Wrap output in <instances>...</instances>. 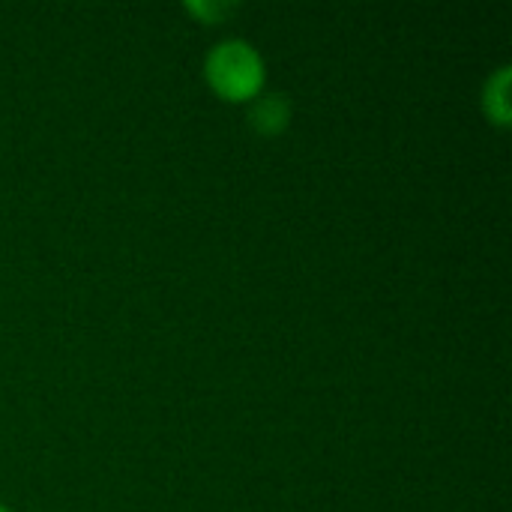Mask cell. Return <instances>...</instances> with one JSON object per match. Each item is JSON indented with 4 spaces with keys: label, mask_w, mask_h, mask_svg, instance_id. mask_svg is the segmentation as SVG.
Here are the masks:
<instances>
[{
    "label": "cell",
    "mask_w": 512,
    "mask_h": 512,
    "mask_svg": "<svg viewBox=\"0 0 512 512\" xmlns=\"http://www.w3.org/2000/svg\"><path fill=\"white\" fill-rule=\"evenodd\" d=\"M204 69H207L210 87L231 102L255 99L264 84V63H261L258 51L240 39L219 42L207 54Z\"/></svg>",
    "instance_id": "1"
},
{
    "label": "cell",
    "mask_w": 512,
    "mask_h": 512,
    "mask_svg": "<svg viewBox=\"0 0 512 512\" xmlns=\"http://www.w3.org/2000/svg\"><path fill=\"white\" fill-rule=\"evenodd\" d=\"M189 9H192L195 15H201V18H207V21H213L216 15H228V12H231V6H210V3H201V6H195V3H189Z\"/></svg>",
    "instance_id": "4"
},
{
    "label": "cell",
    "mask_w": 512,
    "mask_h": 512,
    "mask_svg": "<svg viewBox=\"0 0 512 512\" xmlns=\"http://www.w3.org/2000/svg\"><path fill=\"white\" fill-rule=\"evenodd\" d=\"M291 120V102L282 93H267V96H255L252 108H249V123L261 132V135H279Z\"/></svg>",
    "instance_id": "2"
},
{
    "label": "cell",
    "mask_w": 512,
    "mask_h": 512,
    "mask_svg": "<svg viewBox=\"0 0 512 512\" xmlns=\"http://www.w3.org/2000/svg\"><path fill=\"white\" fill-rule=\"evenodd\" d=\"M0 512H9V510H3V507H0Z\"/></svg>",
    "instance_id": "5"
},
{
    "label": "cell",
    "mask_w": 512,
    "mask_h": 512,
    "mask_svg": "<svg viewBox=\"0 0 512 512\" xmlns=\"http://www.w3.org/2000/svg\"><path fill=\"white\" fill-rule=\"evenodd\" d=\"M507 90H510V69L504 66V69H498V75L489 78V84H486V114H489L495 123H501V126L510 123V96H507Z\"/></svg>",
    "instance_id": "3"
}]
</instances>
